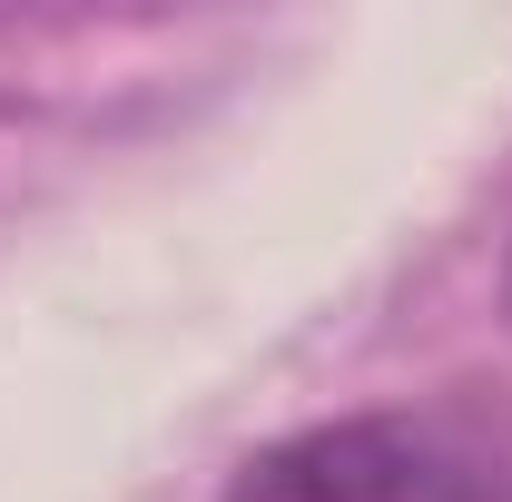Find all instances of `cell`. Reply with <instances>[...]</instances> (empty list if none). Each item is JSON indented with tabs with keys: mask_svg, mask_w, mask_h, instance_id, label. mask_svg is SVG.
Masks as SVG:
<instances>
[{
	"mask_svg": "<svg viewBox=\"0 0 512 502\" xmlns=\"http://www.w3.org/2000/svg\"><path fill=\"white\" fill-rule=\"evenodd\" d=\"M217 502H512V463L444 414H335L256 443Z\"/></svg>",
	"mask_w": 512,
	"mask_h": 502,
	"instance_id": "obj_1",
	"label": "cell"
}]
</instances>
